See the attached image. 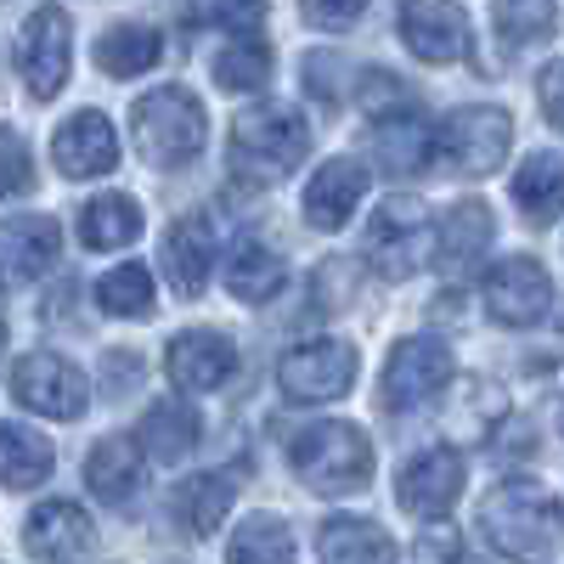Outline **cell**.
<instances>
[{
	"label": "cell",
	"mask_w": 564,
	"mask_h": 564,
	"mask_svg": "<svg viewBox=\"0 0 564 564\" xmlns=\"http://www.w3.org/2000/svg\"><path fill=\"white\" fill-rule=\"evenodd\" d=\"M63 226L52 215H12L0 220V282H34L57 265Z\"/></svg>",
	"instance_id": "obj_15"
},
{
	"label": "cell",
	"mask_w": 564,
	"mask_h": 564,
	"mask_svg": "<svg viewBox=\"0 0 564 564\" xmlns=\"http://www.w3.org/2000/svg\"><path fill=\"white\" fill-rule=\"evenodd\" d=\"M311 153V124L305 113H294L289 102L254 108L231 124V170L254 186H271L282 175H294Z\"/></svg>",
	"instance_id": "obj_2"
},
{
	"label": "cell",
	"mask_w": 564,
	"mask_h": 564,
	"mask_svg": "<svg viewBox=\"0 0 564 564\" xmlns=\"http://www.w3.org/2000/svg\"><path fill=\"white\" fill-rule=\"evenodd\" d=\"M130 130H135L141 159L159 164V170H175L186 159H198L204 135H209V113H204V102L193 97V90L159 85L153 97H141L130 108Z\"/></svg>",
	"instance_id": "obj_4"
},
{
	"label": "cell",
	"mask_w": 564,
	"mask_h": 564,
	"mask_svg": "<svg viewBox=\"0 0 564 564\" xmlns=\"http://www.w3.org/2000/svg\"><path fill=\"white\" fill-rule=\"evenodd\" d=\"M361 108H367V113H390V108H401V85H395L384 68H367V74H361Z\"/></svg>",
	"instance_id": "obj_38"
},
{
	"label": "cell",
	"mask_w": 564,
	"mask_h": 564,
	"mask_svg": "<svg viewBox=\"0 0 564 564\" xmlns=\"http://www.w3.org/2000/svg\"><path fill=\"white\" fill-rule=\"evenodd\" d=\"M558 423H564V406H558Z\"/></svg>",
	"instance_id": "obj_42"
},
{
	"label": "cell",
	"mask_w": 564,
	"mask_h": 564,
	"mask_svg": "<svg viewBox=\"0 0 564 564\" xmlns=\"http://www.w3.org/2000/svg\"><path fill=\"white\" fill-rule=\"evenodd\" d=\"M480 294H486L491 322H502V327H536L547 316V305H553V282H547L542 260L508 254V260H497L486 271V289Z\"/></svg>",
	"instance_id": "obj_10"
},
{
	"label": "cell",
	"mask_w": 564,
	"mask_h": 564,
	"mask_svg": "<svg viewBox=\"0 0 564 564\" xmlns=\"http://www.w3.org/2000/svg\"><path fill=\"white\" fill-rule=\"evenodd\" d=\"M367 186H372V175H367V164H356V159L322 164V170L311 175V186H305V220H311L316 231H339V226L356 215V204L367 198Z\"/></svg>",
	"instance_id": "obj_18"
},
{
	"label": "cell",
	"mask_w": 564,
	"mask_h": 564,
	"mask_svg": "<svg viewBox=\"0 0 564 564\" xmlns=\"http://www.w3.org/2000/svg\"><path fill=\"white\" fill-rule=\"evenodd\" d=\"M97 305L108 316H148L153 311V271L148 265H113L102 282H97Z\"/></svg>",
	"instance_id": "obj_33"
},
{
	"label": "cell",
	"mask_w": 564,
	"mask_h": 564,
	"mask_svg": "<svg viewBox=\"0 0 564 564\" xmlns=\"http://www.w3.org/2000/svg\"><path fill=\"white\" fill-rule=\"evenodd\" d=\"M231 497H238V480H231V475H193V480H181L170 491V513H175L181 531L209 536L231 513Z\"/></svg>",
	"instance_id": "obj_23"
},
{
	"label": "cell",
	"mask_w": 564,
	"mask_h": 564,
	"mask_svg": "<svg viewBox=\"0 0 564 564\" xmlns=\"http://www.w3.org/2000/svg\"><path fill=\"white\" fill-rule=\"evenodd\" d=\"M294 475L322 497H356L372 475V441L356 423H311L289 446Z\"/></svg>",
	"instance_id": "obj_3"
},
{
	"label": "cell",
	"mask_w": 564,
	"mask_h": 564,
	"mask_svg": "<svg viewBox=\"0 0 564 564\" xmlns=\"http://www.w3.org/2000/svg\"><path fill=\"white\" fill-rule=\"evenodd\" d=\"M367 141H372V153H379V170H390V175H412V170L430 164V153H441L435 130L423 119H412V113H395V108L379 113V124L367 130Z\"/></svg>",
	"instance_id": "obj_21"
},
{
	"label": "cell",
	"mask_w": 564,
	"mask_h": 564,
	"mask_svg": "<svg viewBox=\"0 0 564 564\" xmlns=\"http://www.w3.org/2000/svg\"><path fill=\"white\" fill-rule=\"evenodd\" d=\"M412 553H417V558H457V553H463V542H457L446 525H435V531H423V536H417V547H412Z\"/></svg>",
	"instance_id": "obj_40"
},
{
	"label": "cell",
	"mask_w": 564,
	"mask_h": 564,
	"mask_svg": "<svg viewBox=\"0 0 564 564\" xmlns=\"http://www.w3.org/2000/svg\"><path fill=\"white\" fill-rule=\"evenodd\" d=\"M12 395H18V406H29L40 417H79L90 406L85 372L74 361H63L57 350H29L12 367Z\"/></svg>",
	"instance_id": "obj_9"
},
{
	"label": "cell",
	"mask_w": 564,
	"mask_h": 564,
	"mask_svg": "<svg viewBox=\"0 0 564 564\" xmlns=\"http://www.w3.org/2000/svg\"><path fill=\"white\" fill-rule=\"evenodd\" d=\"M68 63H74V18L63 7H34L18 40V74L29 85V97L52 102L68 85Z\"/></svg>",
	"instance_id": "obj_6"
},
{
	"label": "cell",
	"mask_w": 564,
	"mask_h": 564,
	"mask_svg": "<svg viewBox=\"0 0 564 564\" xmlns=\"http://www.w3.org/2000/svg\"><path fill=\"white\" fill-rule=\"evenodd\" d=\"M316 553L322 558H395V542L372 525V520H356V513H334L316 536Z\"/></svg>",
	"instance_id": "obj_30"
},
{
	"label": "cell",
	"mask_w": 564,
	"mask_h": 564,
	"mask_svg": "<svg viewBox=\"0 0 564 564\" xmlns=\"http://www.w3.org/2000/svg\"><path fill=\"white\" fill-rule=\"evenodd\" d=\"M198 435H204V417L193 401H159L141 417V446L153 452V463H181L198 446Z\"/></svg>",
	"instance_id": "obj_26"
},
{
	"label": "cell",
	"mask_w": 564,
	"mask_h": 564,
	"mask_svg": "<svg viewBox=\"0 0 564 564\" xmlns=\"http://www.w3.org/2000/svg\"><path fill=\"white\" fill-rule=\"evenodd\" d=\"M430 249H441V226L430 220L423 198L395 193V198H384L379 209H372V220H367V260H372L379 276L406 282L412 271L430 265Z\"/></svg>",
	"instance_id": "obj_5"
},
{
	"label": "cell",
	"mask_w": 564,
	"mask_h": 564,
	"mask_svg": "<svg viewBox=\"0 0 564 564\" xmlns=\"http://www.w3.org/2000/svg\"><path fill=\"white\" fill-rule=\"evenodd\" d=\"M164 265H170L175 294L198 300L204 282H209V265H215V226L204 215H181L164 238Z\"/></svg>",
	"instance_id": "obj_19"
},
{
	"label": "cell",
	"mask_w": 564,
	"mask_h": 564,
	"mask_svg": "<svg viewBox=\"0 0 564 564\" xmlns=\"http://www.w3.org/2000/svg\"><path fill=\"white\" fill-rule=\"evenodd\" d=\"M491 12L513 52H531L558 29V0H491Z\"/></svg>",
	"instance_id": "obj_31"
},
{
	"label": "cell",
	"mask_w": 564,
	"mask_h": 564,
	"mask_svg": "<svg viewBox=\"0 0 564 564\" xmlns=\"http://www.w3.org/2000/svg\"><path fill=\"white\" fill-rule=\"evenodd\" d=\"M164 372H170V384L186 390V395L220 390L231 372H238V345H231L226 334H215V327H204V334H175L170 356H164Z\"/></svg>",
	"instance_id": "obj_14"
},
{
	"label": "cell",
	"mask_w": 564,
	"mask_h": 564,
	"mask_svg": "<svg viewBox=\"0 0 564 564\" xmlns=\"http://www.w3.org/2000/svg\"><path fill=\"white\" fill-rule=\"evenodd\" d=\"M34 186V159L23 148V135L0 124V198H18Z\"/></svg>",
	"instance_id": "obj_36"
},
{
	"label": "cell",
	"mask_w": 564,
	"mask_h": 564,
	"mask_svg": "<svg viewBox=\"0 0 564 564\" xmlns=\"http://www.w3.org/2000/svg\"><path fill=\"white\" fill-rule=\"evenodd\" d=\"M300 12H305L311 29H350L367 12V0H305Z\"/></svg>",
	"instance_id": "obj_37"
},
{
	"label": "cell",
	"mask_w": 564,
	"mask_h": 564,
	"mask_svg": "<svg viewBox=\"0 0 564 564\" xmlns=\"http://www.w3.org/2000/svg\"><path fill=\"white\" fill-rule=\"evenodd\" d=\"M480 531L497 553L508 558H542L558 547L564 536V508L547 486L536 480H502L486 502H480Z\"/></svg>",
	"instance_id": "obj_1"
},
{
	"label": "cell",
	"mask_w": 564,
	"mask_h": 564,
	"mask_svg": "<svg viewBox=\"0 0 564 564\" xmlns=\"http://www.w3.org/2000/svg\"><path fill=\"white\" fill-rule=\"evenodd\" d=\"M463 497V452L435 441L401 463V480H395V502L417 520H441V513Z\"/></svg>",
	"instance_id": "obj_11"
},
{
	"label": "cell",
	"mask_w": 564,
	"mask_h": 564,
	"mask_svg": "<svg viewBox=\"0 0 564 564\" xmlns=\"http://www.w3.org/2000/svg\"><path fill=\"white\" fill-rule=\"evenodd\" d=\"M52 159L68 181H90V175H108L119 164V135L97 108H79L74 119H63V130L52 135Z\"/></svg>",
	"instance_id": "obj_16"
},
{
	"label": "cell",
	"mask_w": 564,
	"mask_h": 564,
	"mask_svg": "<svg viewBox=\"0 0 564 564\" xmlns=\"http://www.w3.org/2000/svg\"><path fill=\"white\" fill-rule=\"evenodd\" d=\"M0 339H7V305H0Z\"/></svg>",
	"instance_id": "obj_41"
},
{
	"label": "cell",
	"mask_w": 564,
	"mask_h": 564,
	"mask_svg": "<svg viewBox=\"0 0 564 564\" xmlns=\"http://www.w3.org/2000/svg\"><path fill=\"white\" fill-rule=\"evenodd\" d=\"M435 148L452 170H468V175H491L508 148H513V119L502 108H463L452 113L441 130H435Z\"/></svg>",
	"instance_id": "obj_8"
},
{
	"label": "cell",
	"mask_w": 564,
	"mask_h": 564,
	"mask_svg": "<svg viewBox=\"0 0 564 564\" xmlns=\"http://www.w3.org/2000/svg\"><path fill=\"white\" fill-rule=\"evenodd\" d=\"M356 367H361L356 345H345V339H311V345H300V350L282 356L276 384H282V395H289V401L316 406V401H339V395H350Z\"/></svg>",
	"instance_id": "obj_7"
},
{
	"label": "cell",
	"mask_w": 564,
	"mask_h": 564,
	"mask_svg": "<svg viewBox=\"0 0 564 564\" xmlns=\"http://www.w3.org/2000/svg\"><path fill=\"white\" fill-rule=\"evenodd\" d=\"M186 18L204 29H254L265 18V0H186Z\"/></svg>",
	"instance_id": "obj_35"
},
{
	"label": "cell",
	"mask_w": 564,
	"mask_h": 564,
	"mask_svg": "<svg viewBox=\"0 0 564 564\" xmlns=\"http://www.w3.org/2000/svg\"><path fill=\"white\" fill-rule=\"evenodd\" d=\"M513 204H520L536 226H547L564 209V159L531 153L520 170H513Z\"/></svg>",
	"instance_id": "obj_29"
},
{
	"label": "cell",
	"mask_w": 564,
	"mask_h": 564,
	"mask_svg": "<svg viewBox=\"0 0 564 564\" xmlns=\"http://www.w3.org/2000/svg\"><path fill=\"white\" fill-rule=\"evenodd\" d=\"M97 68L113 74V79H135V74H148L159 57H164V40L159 29H141V23H113L97 34Z\"/></svg>",
	"instance_id": "obj_25"
},
{
	"label": "cell",
	"mask_w": 564,
	"mask_h": 564,
	"mask_svg": "<svg viewBox=\"0 0 564 564\" xmlns=\"http://www.w3.org/2000/svg\"><path fill=\"white\" fill-rule=\"evenodd\" d=\"M271 79V52L265 40H231L215 57V85L220 90H260Z\"/></svg>",
	"instance_id": "obj_34"
},
{
	"label": "cell",
	"mask_w": 564,
	"mask_h": 564,
	"mask_svg": "<svg viewBox=\"0 0 564 564\" xmlns=\"http://www.w3.org/2000/svg\"><path fill=\"white\" fill-rule=\"evenodd\" d=\"M23 547L34 558H85L97 553V525H90V513L68 497H52L29 513L23 525Z\"/></svg>",
	"instance_id": "obj_17"
},
{
	"label": "cell",
	"mask_w": 564,
	"mask_h": 564,
	"mask_svg": "<svg viewBox=\"0 0 564 564\" xmlns=\"http://www.w3.org/2000/svg\"><path fill=\"white\" fill-rule=\"evenodd\" d=\"M536 97H542V113H547V124L564 135V57L542 68V79H536Z\"/></svg>",
	"instance_id": "obj_39"
},
{
	"label": "cell",
	"mask_w": 564,
	"mask_h": 564,
	"mask_svg": "<svg viewBox=\"0 0 564 564\" xmlns=\"http://www.w3.org/2000/svg\"><path fill=\"white\" fill-rule=\"evenodd\" d=\"M446 384H452V350H446L441 339H401V345L390 350L379 401H384L390 412H412V406H423V401H435Z\"/></svg>",
	"instance_id": "obj_12"
},
{
	"label": "cell",
	"mask_w": 564,
	"mask_h": 564,
	"mask_svg": "<svg viewBox=\"0 0 564 564\" xmlns=\"http://www.w3.org/2000/svg\"><path fill=\"white\" fill-rule=\"evenodd\" d=\"M491 238H497V220L480 198H463L441 215V260L446 265H475L491 249Z\"/></svg>",
	"instance_id": "obj_27"
},
{
	"label": "cell",
	"mask_w": 564,
	"mask_h": 564,
	"mask_svg": "<svg viewBox=\"0 0 564 564\" xmlns=\"http://www.w3.org/2000/svg\"><path fill=\"white\" fill-rule=\"evenodd\" d=\"M282 282H289V265H282L260 238H243L238 249H231V260H226V289H231V300L265 305V300L282 294Z\"/></svg>",
	"instance_id": "obj_24"
},
{
	"label": "cell",
	"mask_w": 564,
	"mask_h": 564,
	"mask_svg": "<svg viewBox=\"0 0 564 564\" xmlns=\"http://www.w3.org/2000/svg\"><path fill=\"white\" fill-rule=\"evenodd\" d=\"M52 441L29 423H0V486L7 491H34L40 480H52Z\"/></svg>",
	"instance_id": "obj_22"
},
{
	"label": "cell",
	"mask_w": 564,
	"mask_h": 564,
	"mask_svg": "<svg viewBox=\"0 0 564 564\" xmlns=\"http://www.w3.org/2000/svg\"><path fill=\"white\" fill-rule=\"evenodd\" d=\"M141 441H130V435H108V441H97L90 446V457H85V486L97 491L108 508H124L130 497H135V486H141Z\"/></svg>",
	"instance_id": "obj_20"
},
{
	"label": "cell",
	"mask_w": 564,
	"mask_h": 564,
	"mask_svg": "<svg viewBox=\"0 0 564 564\" xmlns=\"http://www.w3.org/2000/svg\"><path fill=\"white\" fill-rule=\"evenodd\" d=\"M226 553L238 558V564H289L300 547H294V531L282 525V520H271V513H254V520L238 525V536H231Z\"/></svg>",
	"instance_id": "obj_32"
},
{
	"label": "cell",
	"mask_w": 564,
	"mask_h": 564,
	"mask_svg": "<svg viewBox=\"0 0 564 564\" xmlns=\"http://www.w3.org/2000/svg\"><path fill=\"white\" fill-rule=\"evenodd\" d=\"M79 238L90 249H124L141 238V204L130 193H102L79 209Z\"/></svg>",
	"instance_id": "obj_28"
},
{
	"label": "cell",
	"mask_w": 564,
	"mask_h": 564,
	"mask_svg": "<svg viewBox=\"0 0 564 564\" xmlns=\"http://www.w3.org/2000/svg\"><path fill=\"white\" fill-rule=\"evenodd\" d=\"M401 40L406 52L423 57V63H463L468 45H475V34H468V12L457 7V0H401Z\"/></svg>",
	"instance_id": "obj_13"
}]
</instances>
